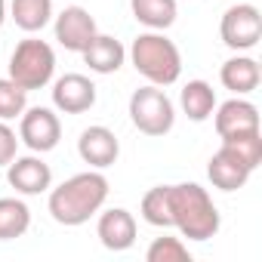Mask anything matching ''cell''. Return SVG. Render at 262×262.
<instances>
[{
    "label": "cell",
    "instance_id": "9c48e42d",
    "mask_svg": "<svg viewBox=\"0 0 262 262\" xmlns=\"http://www.w3.org/2000/svg\"><path fill=\"white\" fill-rule=\"evenodd\" d=\"M7 179L19 194H43L53 188V170L50 164H43L37 155H25V158H13L7 164Z\"/></svg>",
    "mask_w": 262,
    "mask_h": 262
},
{
    "label": "cell",
    "instance_id": "8992f818",
    "mask_svg": "<svg viewBox=\"0 0 262 262\" xmlns=\"http://www.w3.org/2000/svg\"><path fill=\"white\" fill-rule=\"evenodd\" d=\"M219 37L228 50L244 53L253 50L262 37V16L253 4H234L225 10L222 22H219Z\"/></svg>",
    "mask_w": 262,
    "mask_h": 262
},
{
    "label": "cell",
    "instance_id": "7c38bea8",
    "mask_svg": "<svg viewBox=\"0 0 262 262\" xmlns=\"http://www.w3.org/2000/svg\"><path fill=\"white\" fill-rule=\"evenodd\" d=\"M53 105L62 114H83L96 105V83L83 74H62L53 83Z\"/></svg>",
    "mask_w": 262,
    "mask_h": 262
},
{
    "label": "cell",
    "instance_id": "8fae6325",
    "mask_svg": "<svg viewBox=\"0 0 262 262\" xmlns=\"http://www.w3.org/2000/svg\"><path fill=\"white\" fill-rule=\"evenodd\" d=\"M77 155H80V161L90 164L93 170H105V167H111V164L117 161L120 142H117V136L111 133L108 126L96 123V126H86L83 133H80V139H77Z\"/></svg>",
    "mask_w": 262,
    "mask_h": 262
},
{
    "label": "cell",
    "instance_id": "ffe728a7",
    "mask_svg": "<svg viewBox=\"0 0 262 262\" xmlns=\"http://www.w3.org/2000/svg\"><path fill=\"white\" fill-rule=\"evenodd\" d=\"M31 228V210L19 198H0V241H16Z\"/></svg>",
    "mask_w": 262,
    "mask_h": 262
},
{
    "label": "cell",
    "instance_id": "6da1fadb",
    "mask_svg": "<svg viewBox=\"0 0 262 262\" xmlns=\"http://www.w3.org/2000/svg\"><path fill=\"white\" fill-rule=\"evenodd\" d=\"M105 201H108V179L99 170H86L50 191V216L65 228H77L90 222L105 207Z\"/></svg>",
    "mask_w": 262,
    "mask_h": 262
},
{
    "label": "cell",
    "instance_id": "cb8c5ba5",
    "mask_svg": "<svg viewBox=\"0 0 262 262\" xmlns=\"http://www.w3.org/2000/svg\"><path fill=\"white\" fill-rule=\"evenodd\" d=\"M145 259L148 262H191V253L179 237H155Z\"/></svg>",
    "mask_w": 262,
    "mask_h": 262
},
{
    "label": "cell",
    "instance_id": "ba28073f",
    "mask_svg": "<svg viewBox=\"0 0 262 262\" xmlns=\"http://www.w3.org/2000/svg\"><path fill=\"white\" fill-rule=\"evenodd\" d=\"M56 40L59 47H65L68 53H83L86 43L99 34L96 28V19L83 10V7H65L59 16H56Z\"/></svg>",
    "mask_w": 262,
    "mask_h": 262
},
{
    "label": "cell",
    "instance_id": "2e32d148",
    "mask_svg": "<svg viewBox=\"0 0 262 262\" xmlns=\"http://www.w3.org/2000/svg\"><path fill=\"white\" fill-rule=\"evenodd\" d=\"M219 80L225 90H231L234 96H247L259 86L262 80V71H259V62L250 59V56H231L228 62H222L219 68Z\"/></svg>",
    "mask_w": 262,
    "mask_h": 262
},
{
    "label": "cell",
    "instance_id": "30bf717a",
    "mask_svg": "<svg viewBox=\"0 0 262 262\" xmlns=\"http://www.w3.org/2000/svg\"><path fill=\"white\" fill-rule=\"evenodd\" d=\"M136 219H133V213L129 210H123V207H111V210H105L102 216H99V222H96V234H99V241H102V247L105 250H111V253H123V250H129L136 244Z\"/></svg>",
    "mask_w": 262,
    "mask_h": 262
},
{
    "label": "cell",
    "instance_id": "e0dca14e",
    "mask_svg": "<svg viewBox=\"0 0 262 262\" xmlns=\"http://www.w3.org/2000/svg\"><path fill=\"white\" fill-rule=\"evenodd\" d=\"M179 105L182 111L188 114V120L194 123H204L207 117H213L216 111V90L207 83V80H188L179 93Z\"/></svg>",
    "mask_w": 262,
    "mask_h": 262
},
{
    "label": "cell",
    "instance_id": "7a4b0ae2",
    "mask_svg": "<svg viewBox=\"0 0 262 262\" xmlns=\"http://www.w3.org/2000/svg\"><path fill=\"white\" fill-rule=\"evenodd\" d=\"M167 191H170L173 228H179L182 237L210 241L219 234L222 219H219V210L207 188H201L198 182H179V185H167Z\"/></svg>",
    "mask_w": 262,
    "mask_h": 262
},
{
    "label": "cell",
    "instance_id": "ac0fdd59",
    "mask_svg": "<svg viewBox=\"0 0 262 262\" xmlns=\"http://www.w3.org/2000/svg\"><path fill=\"white\" fill-rule=\"evenodd\" d=\"M10 16L25 34H37L53 22V0H13Z\"/></svg>",
    "mask_w": 262,
    "mask_h": 262
},
{
    "label": "cell",
    "instance_id": "d4e9b609",
    "mask_svg": "<svg viewBox=\"0 0 262 262\" xmlns=\"http://www.w3.org/2000/svg\"><path fill=\"white\" fill-rule=\"evenodd\" d=\"M19 151V136H16V129L7 123V120H0V167H7Z\"/></svg>",
    "mask_w": 262,
    "mask_h": 262
},
{
    "label": "cell",
    "instance_id": "9a60e30c",
    "mask_svg": "<svg viewBox=\"0 0 262 262\" xmlns=\"http://www.w3.org/2000/svg\"><path fill=\"white\" fill-rule=\"evenodd\" d=\"M80 56H83V62L90 65V71H96V74H114V71L123 65L126 50H123V43H120L117 37H111V34H96V37L86 43V50H83Z\"/></svg>",
    "mask_w": 262,
    "mask_h": 262
},
{
    "label": "cell",
    "instance_id": "3957f363",
    "mask_svg": "<svg viewBox=\"0 0 262 262\" xmlns=\"http://www.w3.org/2000/svg\"><path fill=\"white\" fill-rule=\"evenodd\" d=\"M133 68L155 86H170L182 74V53L164 31H145L129 47Z\"/></svg>",
    "mask_w": 262,
    "mask_h": 262
},
{
    "label": "cell",
    "instance_id": "484cf974",
    "mask_svg": "<svg viewBox=\"0 0 262 262\" xmlns=\"http://www.w3.org/2000/svg\"><path fill=\"white\" fill-rule=\"evenodd\" d=\"M4 22H7V0H0V28H4Z\"/></svg>",
    "mask_w": 262,
    "mask_h": 262
},
{
    "label": "cell",
    "instance_id": "52a82bcc",
    "mask_svg": "<svg viewBox=\"0 0 262 262\" xmlns=\"http://www.w3.org/2000/svg\"><path fill=\"white\" fill-rule=\"evenodd\" d=\"M62 139V123L53 108H25L19 117V142H25L34 155H47Z\"/></svg>",
    "mask_w": 262,
    "mask_h": 262
},
{
    "label": "cell",
    "instance_id": "5b68a950",
    "mask_svg": "<svg viewBox=\"0 0 262 262\" xmlns=\"http://www.w3.org/2000/svg\"><path fill=\"white\" fill-rule=\"evenodd\" d=\"M129 120L139 133L145 136H167L173 123H176V108L170 102V96L164 93V86H139L133 96H129Z\"/></svg>",
    "mask_w": 262,
    "mask_h": 262
},
{
    "label": "cell",
    "instance_id": "44dd1931",
    "mask_svg": "<svg viewBox=\"0 0 262 262\" xmlns=\"http://www.w3.org/2000/svg\"><path fill=\"white\" fill-rule=\"evenodd\" d=\"M139 213L148 225L155 228H173V216H170V191L167 185H155L151 191H145L142 204H139Z\"/></svg>",
    "mask_w": 262,
    "mask_h": 262
},
{
    "label": "cell",
    "instance_id": "5bb4252c",
    "mask_svg": "<svg viewBox=\"0 0 262 262\" xmlns=\"http://www.w3.org/2000/svg\"><path fill=\"white\" fill-rule=\"evenodd\" d=\"M207 176H210V182H213L219 191H237V188L247 185V179L253 176V170H250L228 145H222V148L210 158Z\"/></svg>",
    "mask_w": 262,
    "mask_h": 262
},
{
    "label": "cell",
    "instance_id": "d6986e66",
    "mask_svg": "<svg viewBox=\"0 0 262 262\" xmlns=\"http://www.w3.org/2000/svg\"><path fill=\"white\" fill-rule=\"evenodd\" d=\"M129 10L148 31H167L176 22V0H129Z\"/></svg>",
    "mask_w": 262,
    "mask_h": 262
},
{
    "label": "cell",
    "instance_id": "7402d4cb",
    "mask_svg": "<svg viewBox=\"0 0 262 262\" xmlns=\"http://www.w3.org/2000/svg\"><path fill=\"white\" fill-rule=\"evenodd\" d=\"M222 145H228L250 170H256L262 164V133L259 129H250V133H237V136H228L222 139Z\"/></svg>",
    "mask_w": 262,
    "mask_h": 262
},
{
    "label": "cell",
    "instance_id": "603a6c76",
    "mask_svg": "<svg viewBox=\"0 0 262 262\" xmlns=\"http://www.w3.org/2000/svg\"><path fill=\"white\" fill-rule=\"evenodd\" d=\"M25 108H28V93L16 80L0 77V120H16L22 117Z\"/></svg>",
    "mask_w": 262,
    "mask_h": 262
},
{
    "label": "cell",
    "instance_id": "277c9868",
    "mask_svg": "<svg viewBox=\"0 0 262 262\" xmlns=\"http://www.w3.org/2000/svg\"><path fill=\"white\" fill-rule=\"evenodd\" d=\"M56 74V53L40 37H25L16 43L10 56V80H16L25 93L43 90Z\"/></svg>",
    "mask_w": 262,
    "mask_h": 262
},
{
    "label": "cell",
    "instance_id": "4fadbf2b",
    "mask_svg": "<svg viewBox=\"0 0 262 262\" xmlns=\"http://www.w3.org/2000/svg\"><path fill=\"white\" fill-rule=\"evenodd\" d=\"M213 123H216V133L219 139L237 136V133H250V129H259V108L241 96L216 105L213 111Z\"/></svg>",
    "mask_w": 262,
    "mask_h": 262
}]
</instances>
